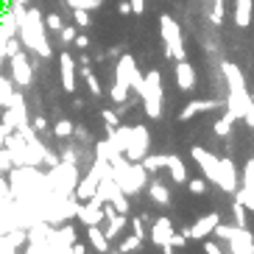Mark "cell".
Returning a JSON list of instances; mask_svg holds the SVG:
<instances>
[{
  "label": "cell",
  "instance_id": "7c38bea8",
  "mask_svg": "<svg viewBox=\"0 0 254 254\" xmlns=\"http://www.w3.org/2000/svg\"><path fill=\"white\" fill-rule=\"evenodd\" d=\"M171 235H173V224L168 218H157L154 221V229H151V240L157 246H165V243H171Z\"/></svg>",
  "mask_w": 254,
  "mask_h": 254
},
{
  "label": "cell",
  "instance_id": "8d00e7d4",
  "mask_svg": "<svg viewBox=\"0 0 254 254\" xmlns=\"http://www.w3.org/2000/svg\"><path fill=\"white\" fill-rule=\"evenodd\" d=\"M59 34H62V39H64V42H73V39H75V28H62Z\"/></svg>",
  "mask_w": 254,
  "mask_h": 254
},
{
  "label": "cell",
  "instance_id": "603a6c76",
  "mask_svg": "<svg viewBox=\"0 0 254 254\" xmlns=\"http://www.w3.org/2000/svg\"><path fill=\"white\" fill-rule=\"evenodd\" d=\"M11 84H8V78H3L0 75V106H8V101H11Z\"/></svg>",
  "mask_w": 254,
  "mask_h": 254
},
{
  "label": "cell",
  "instance_id": "ba28073f",
  "mask_svg": "<svg viewBox=\"0 0 254 254\" xmlns=\"http://www.w3.org/2000/svg\"><path fill=\"white\" fill-rule=\"evenodd\" d=\"M218 224H221V215H218V212H207V215H201L187 232H190V238L193 240H207L209 235L215 232Z\"/></svg>",
  "mask_w": 254,
  "mask_h": 254
},
{
  "label": "cell",
  "instance_id": "9c48e42d",
  "mask_svg": "<svg viewBox=\"0 0 254 254\" xmlns=\"http://www.w3.org/2000/svg\"><path fill=\"white\" fill-rule=\"evenodd\" d=\"M176 84H179V90H185V92H190L195 87V70H193V64L190 62H176Z\"/></svg>",
  "mask_w": 254,
  "mask_h": 254
},
{
  "label": "cell",
  "instance_id": "f1b7e54d",
  "mask_svg": "<svg viewBox=\"0 0 254 254\" xmlns=\"http://www.w3.org/2000/svg\"><path fill=\"white\" fill-rule=\"evenodd\" d=\"M104 123H106V128H109V131H115V128L120 126V120H118V115H115L112 109H106V112H104Z\"/></svg>",
  "mask_w": 254,
  "mask_h": 254
},
{
  "label": "cell",
  "instance_id": "e0dca14e",
  "mask_svg": "<svg viewBox=\"0 0 254 254\" xmlns=\"http://www.w3.org/2000/svg\"><path fill=\"white\" fill-rule=\"evenodd\" d=\"M87 235H90V243H92V246H95L101 254H104L106 249H109V238H106V235H104L101 229H98V226H90V232H87Z\"/></svg>",
  "mask_w": 254,
  "mask_h": 254
},
{
  "label": "cell",
  "instance_id": "277c9868",
  "mask_svg": "<svg viewBox=\"0 0 254 254\" xmlns=\"http://www.w3.org/2000/svg\"><path fill=\"white\" fill-rule=\"evenodd\" d=\"M142 104H145V112H148V118H159V115H162V109H159V104H162V81H159V73H157V70H151V73L145 75Z\"/></svg>",
  "mask_w": 254,
  "mask_h": 254
},
{
  "label": "cell",
  "instance_id": "e575fe53",
  "mask_svg": "<svg viewBox=\"0 0 254 254\" xmlns=\"http://www.w3.org/2000/svg\"><path fill=\"white\" fill-rule=\"evenodd\" d=\"M67 6L70 8H90L92 0H67Z\"/></svg>",
  "mask_w": 254,
  "mask_h": 254
},
{
  "label": "cell",
  "instance_id": "d590c367",
  "mask_svg": "<svg viewBox=\"0 0 254 254\" xmlns=\"http://www.w3.org/2000/svg\"><path fill=\"white\" fill-rule=\"evenodd\" d=\"M137 246H140V238H128L120 249H123V252H131V249H137Z\"/></svg>",
  "mask_w": 254,
  "mask_h": 254
},
{
  "label": "cell",
  "instance_id": "60d3db41",
  "mask_svg": "<svg viewBox=\"0 0 254 254\" xmlns=\"http://www.w3.org/2000/svg\"><path fill=\"white\" fill-rule=\"evenodd\" d=\"M34 126H37V131H42V128H45V118H37L34 120Z\"/></svg>",
  "mask_w": 254,
  "mask_h": 254
},
{
  "label": "cell",
  "instance_id": "44dd1931",
  "mask_svg": "<svg viewBox=\"0 0 254 254\" xmlns=\"http://www.w3.org/2000/svg\"><path fill=\"white\" fill-rule=\"evenodd\" d=\"M235 120H238V118H235V115H232V112H226L224 118H221V120H218V123H215V134L226 137V134H229V131H232V123H235Z\"/></svg>",
  "mask_w": 254,
  "mask_h": 254
},
{
  "label": "cell",
  "instance_id": "4dcf8cb0",
  "mask_svg": "<svg viewBox=\"0 0 254 254\" xmlns=\"http://www.w3.org/2000/svg\"><path fill=\"white\" fill-rule=\"evenodd\" d=\"M84 78H87V84H90V92H92V95H101V81H98L95 75H92V73H87Z\"/></svg>",
  "mask_w": 254,
  "mask_h": 254
},
{
  "label": "cell",
  "instance_id": "30bf717a",
  "mask_svg": "<svg viewBox=\"0 0 254 254\" xmlns=\"http://www.w3.org/2000/svg\"><path fill=\"white\" fill-rule=\"evenodd\" d=\"M8 64H11V75H14L17 84H31V64H28V59H25L23 53L11 56Z\"/></svg>",
  "mask_w": 254,
  "mask_h": 254
},
{
  "label": "cell",
  "instance_id": "d6a6232c",
  "mask_svg": "<svg viewBox=\"0 0 254 254\" xmlns=\"http://www.w3.org/2000/svg\"><path fill=\"white\" fill-rule=\"evenodd\" d=\"M204 254H224L215 240H204Z\"/></svg>",
  "mask_w": 254,
  "mask_h": 254
},
{
  "label": "cell",
  "instance_id": "b9f144b4",
  "mask_svg": "<svg viewBox=\"0 0 254 254\" xmlns=\"http://www.w3.org/2000/svg\"><path fill=\"white\" fill-rule=\"evenodd\" d=\"M252 101H254V98H252Z\"/></svg>",
  "mask_w": 254,
  "mask_h": 254
},
{
  "label": "cell",
  "instance_id": "9a60e30c",
  "mask_svg": "<svg viewBox=\"0 0 254 254\" xmlns=\"http://www.w3.org/2000/svg\"><path fill=\"white\" fill-rule=\"evenodd\" d=\"M137 73V64L131 56H123V59L118 62V78L120 81H131V75Z\"/></svg>",
  "mask_w": 254,
  "mask_h": 254
},
{
  "label": "cell",
  "instance_id": "7402d4cb",
  "mask_svg": "<svg viewBox=\"0 0 254 254\" xmlns=\"http://www.w3.org/2000/svg\"><path fill=\"white\" fill-rule=\"evenodd\" d=\"M126 95H128V81H115V87H112V101L115 104H123L126 101Z\"/></svg>",
  "mask_w": 254,
  "mask_h": 254
},
{
  "label": "cell",
  "instance_id": "52a82bcc",
  "mask_svg": "<svg viewBox=\"0 0 254 254\" xmlns=\"http://www.w3.org/2000/svg\"><path fill=\"white\" fill-rule=\"evenodd\" d=\"M190 154H193V159L198 162V168H201V173H204V179H209L212 185H215V179H218V165H221V159H218L215 154H209L207 148H198V145H195Z\"/></svg>",
  "mask_w": 254,
  "mask_h": 254
},
{
  "label": "cell",
  "instance_id": "484cf974",
  "mask_svg": "<svg viewBox=\"0 0 254 254\" xmlns=\"http://www.w3.org/2000/svg\"><path fill=\"white\" fill-rule=\"evenodd\" d=\"M232 209H235V221H238L240 229H249V224H246V212H249V209L243 207L240 201H235V207H232Z\"/></svg>",
  "mask_w": 254,
  "mask_h": 254
},
{
  "label": "cell",
  "instance_id": "3957f363",
  "mask_svg": "<svg viewBox=\"0 0 254 254\" xmlns=\"http://www.w3.org/2000/svg\"><path fill=\"white\" fill-rule=\"evenodd\" d=\"M215 235L224 238L232 246V254H254V235L249 229H240V226H215Z\"/></svg>",
  "mask_w": 254,
  "mask_h": 254
},
{
  "label": "cell",
  "instance_id": "836d02e7",
  "mask_svg": "<svg viewBox=\"0 0 254 254\" xmlns=\"http://www.w3.org/2000/svg\"><path fill=\"white\" fill-rule=\"evenodd\" d=\"M131 3V14H145V0H128Z\"/></svg>",
  "mask_w": 254,
  "mask_h": 254
},
{
  "label": "cell",
  "instance_id": "8992f818",
  "mask_svg": "<svg viewBox=\"0 0 254 254\" xmlns=\"http://www.w3.org/2000/svg\"><path fill=\"white\" fill-rule=\"evenodd\" d=\"M215 185L224 190V193H238L240 187V179H238V168H235V162L232 159H221V165H218V179Z\"/></svg>",
  "mask_w": 254,
  "mask_h": 254
},
{
  "label": "cell",
  "instance_id": "74e56055",
  "mask_svg": "<svg viewBox=\"0 0 254 254\" xmlns=\"http://www.w3.org/2000/svg\"><path fill=\"white\" fill-rule=\"evenodd\" d=\"M73 42H75L78 48H87V45H90V39L84 37V34H75V39H73Z\"/></svg>",
  "mask_w": 254,
  "mask_h": 254
},
{
  "label": "cell",
  "instance_id": "8fae6325",
  "mask_svg": "<svg viewBox=\"0 0 254 254\" xmlns=\"http://www.w3.org/2000/svg\"><path fill=\"white\" fill-rule=\"evenodd\" d=\"M59 64H62V84H64V90L75 92V59L70 53H62Z\"/></svg>",
  "mask_w": 254,
  "mask_h": 254
},
{
  "label": "cell",
  "instance_id": "4fadbf2b",
  "mask_svg": "<svg viewBox=\"0 0 254 254\" xmlns=\"http://www.w3.org/2000/svg\"><path fill=\"white\" fill-rule=\"evenodd\" d=\"M215 106H218V101H193V104H187L179 112V120H190L198 112H207V109H215Z\"/></svg>",
  "mask_w": 254,
  "mask_h": 254
},
{
  "label": "cell",
  "instance_id": "2e32d148",
  "mask_svg": "<svg viewBox=\"0 0 254 254\" xmlns=\"http://www.w3.org/2000/svg\"><path fill=\"white\" fill-rule=\"evenodd\" d=\"M168 168H171V176H173V182H179V185H185V182H187L185 162H182L179 157H168Z\"/></svg>",
  "mask_w": 254,
  "mask_h": 254
},
{
  "label": "cell",
  "instance_id": "f35d334b",
  "mask_svg": "<svg viewBox=\"0 0 254 254\" xmlns=\"http://www.w3.org/2000/svg\"><path fill=\"white\" fill-rule=\"evenodd\" d=\"M118 11H120V14H131V3H128V0H123V3L118 6Z\"/></svg>",
  "mask_w": 254,
  "mask_h": 254
},
{
  "label": "cell",
  "instance_id": "1f68e13d",
  "mask_svg": "<svg viewBox=\"0 0 254 254\" xmlns=\"http://www.w3.org/2000/svg\"><path fill=\"white\" fill-rule=\"evenodd\" d=\"M59 137H67L70 131H73V123H67V120H62V123H56V128H53Z\"/></svg>",
  "mask_w": 254,
  "mask_h": 254
},
{
  "label": "cell",
  "instance_id": "5bb4252c",
  "mask_svg": "<svg viewBox=\"0 0 254 254\" xmlns=\"http://www.w3.org/2000/svg\"><path fill=\"white\" fill-rule=\"evenodd\" d=\"M252 23V0H235V25L246 28Z\"/></svg>",
  "mask_w": 254,
  "mask_h": 254
},
{
  "label": "cell",
  "instance_id": "5b68a950",
  "mask_svg": "<svg viewBox=\"0 0 254 254\" xmlns=\"http://www.w3.org/2000/svg\"><path fill=\"white\" fill-rule=\"evenodd\" d=\"M148 142H151V137H148V131L142 126H131V137H128V142H126V159L128 162H142V157L148 154Z\"/></svg>",
  "mask_w": 254,
  "mask_h": 254
},
{
  "label": "cell",
  "instance_id": "6da1fadb",
  "mask_svg": "<svg viewBox=\"0 0 254 254\" xmlns=\"http://www.w3.org/2000/svg\"><path fill=\"white\" fill-rule=\"evenodd\" d=\"M221 70H224L226 84H229L226 112H232L235 118H246V112L252 109V104H254L252 95H249V90H246V78H243V73H240V67L235 64V62H224Z\"/></svg>",
  "mask_w": 254,
  "mask_h": 254
},
{
  "label": "cell",
  "instance_id": "ab89813d",
  "mask_svg": "<svg viewBox=\"0 0 254 254\" xmlns=\"http://www.w3.org/2000/svg\"><path fill=\"white\" fill-rule=\"evenodd\" d=\"M243 120H246L249 126L254 128V104H252V109H249V112H246V118H243Z\"/></svg>",
  "mask_w": 254,
  "mask_h": 254
},
{
  "label": "cell",
  "instance_id": "f546056e",
  "mask_svg": "<svg viewBox=\"0 0 254 254\" xmlns=\"http://www.w3.org/2000/svg\"><path fill=\"white\" fill-rule=\"evenodd\" d=\"M45 28H51V31H62V20H59V14H48V17H45Z\"/></svg>",
  "mask_w": 254,
  "mask_h": 254
},
{
  "label": "cell",
  "instance_id": "d6986e66",
  "mask_svg": "<svg viewBox=\"0 0 254 254\" xmlns=\"http://www.w3.org/2000/svg\"><path fill=\"white\" fill-rule=\"evenodd\" d=\"M235 201H240L249 212H254V190L249 187H238V193H235Z\"/></svg>",
  "mask_w": 254,
  "mask_h": 254
},
{
  "label": "cell",
  "instance_id": "ac0fdd59",
  "mask_svg": "<svg viewBox=\"0 0 254 254\" xmlns=\"http://www.w3.org/2000/svg\"><path fill=\"white\" fill-rule=\"evenodd\" d=\"M142 168L148 173L159 171V168H168V157H165V154H157V157H148V154H145V157H142Z\"/></svg>",
  "mask_w": 254,
  "mask_h": 254
},
{
  "label": "cell",
  "instance_id": "ffe728a7",
  "mask_svg": "<svg viewBox=\"0 0 254 254\" xmlns=\"http://www.w3.org/2000/svg\"><path fill=\"white\" fill-rule=\"evenodd\" d=\"M151 198L157 204H168L171 201V193H168V187L159 185V182H151Z\"/></svg>",
  "mask_w": 254,
  "mask_h": 254
},
{
  "label": "cell",
  "instance_id": "cb8c5ba5",
  "mask_svg": "<svg viewBox=\"0 0 254 254\" xmlns=\"http://www.w3.org/2000/svg\"><path fill=\"white\" fill-rule=\"evenodd\" d=\"M240 187H249V190H254V159H249L246 168H243V185Z\"/></svg>",
  "mask_w": 254,
  "mask_h": 254
},
{
  "label": "cell",
  "instance_id": "d4e9b609",
  "mask_svg": "<svg viewBox=\"0 0 254 254\" xmlns=\"http://www.w3.org/2000/svg\"><path fill=\"white\" fill-rule=\"evenodd\" d=\"M209 20L215 25L224 23V0H212V14H209Z\"/></svg>",
  "mask_w": 254,
  "mask_h": 254
},
{
  "label": "cell",
  "instance_id": "4316f807",
  "mask_svg": "<svg viewBox=\"0 0 254 254\" xmlns=\"http://www.w3.org/2000/svg\"><path fill=\"white\" fill-rule=\"evenodd\" d=\"M187 187H190V193L204 195L207 193V179H193V182H187Z\"/></svg>",
  "mask_w": 254,
  "mask_h": 254
},
{
  "label": "cell",
  "instance_id": "83f0119b",
  "mask_svg": "<svg viewBox=\"0 0 254 254\" xmlns=\"http://www.w3.org/2000/svg\"><path fill=\"white\" fill-rule=\"evenodd\" d=\"M73 17L78 25H90V8H73Z\"/></svg>",
  "mask_w": 254,
  "mask_h": 254
},
{
  "label": "cell",
  "instance_id": "7a4b0ae2",
  "mask_svg": "<svg viewBox=\"0 0 254 254\" xmlns=\"http://www.w3.org/2000/svg\"><path fill=\"white\" fill-rule=\"evenodd\" d=\"M159 28H162V39H165V56L168 59L182 62L185 59V45H182V28L171 14L159 17Z\"/></svg>",
  "mask_w": 254,
  "mask_h": 254
}]
</instances>
